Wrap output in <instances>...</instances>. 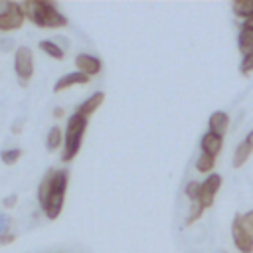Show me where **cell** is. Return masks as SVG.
Returning a JSON list of instances; mask_svg holds the SVG:
<instances>
[{
  "label": "cell",
  "instance_id": "6da1fadb",
  "mask_svg": "<svg viewBox=\"0 0 253 253\" xmlns=\"http://www.w3.org/2000/svg\"><path fill=\"white\" fill-rule=\"evenodd\" d=\"M22 10L26 14V18H30L36 26L40 28H49V30H57L67 26V18L55 8L53 2H42V0H32V2H24Z\"/></svg>",
  "mask_w": 253,
  "mask_h": 253
},
{
  "label": "cell",
  "instance_id": "7a4b0ae2",
  "mask_svg": "<svg viewBox=\"0 0 253 253\" xmlns=\"http://www.w3.org/2000/svg\"><path fill=\"white\" fill-rule=\"evenodd\" d=\"M87 123H89V119H85L77 113H73L67 119L65 134H63V152H61L63 162H69L77 156V152L81 148V142H83V134L87 130Z\"/></svg>",
  "mask_w": 253,
  "mask_h": 253
},
{
  "label": "cell",
  "instance_id": "3957f363",
  "mask_svg": "<svg viewBox=\"0 0 253 253\" xmlns=\"http://www.w3.org/2000/svg\"><path fill=\"white\" fill-rule=\"evenodd\" d=\"M67 182H69V172L67 170H57L53 186H51V192H49L47 200L42 204V211H43V215L47 219H57L59 217V213L63 210V202H65Z\"/></svg>",
  "mask_w": 253,
  "mask_h": 253
},
{
  "label": "cell",
  "instance_id": "277c9868",
  "mask_svg": "<svg viewBox=\"0 0 253 253\" xmlns=\"http://www.w3.org/2000/svg\"><path fill=\"white\" fill-rule=\"evenodd\" d=\"M14 69H16V75L20 79L22 85H26L32 75H34V53L28 45H20L16 47V53H14Z\"/></svg>",
  "mask_w": 253,
  "mask_h": 253
},
{
  "label": "cell",
  "instance_id": "5b68a950",
  "mask_svg": "<svg viewBox=\"0 0 253 253\" xmlns=\"http://www.w3.org/2000/svg\"><path fill=\"white\" fill-rule=\"evenodd\" d=\"M24 20H26V14L22 10V4L6 2V8L0 12V30H4V32L18 30V28H22Z\"/></svg>",
  "mask_w": 253,
  "mask_h": 253
},
{
  "label": "cell",
  "instance_id": "8992f818",
  "mask_svg": "<svg viewBox=\"0 0 253 253\" xmlns=\"http://www.w3.org/2000/svg\"><path fill=\"white\" fill-rule=\"evenodd\" d=\"M219 186H221V176L219 174H210L204 182H200V198H198V202L202 204L204 210L213 206V200L217 196Z\"/></svg>",
  "mask_w": 253,
  "mask_h": 253
},
{
  "label": "cell",
  "instance_id": "52a82bcc",
  "mask_svg": "<svg viewBox=\"0 0 253 253\" xmlns=\"http://www.w3.org/2000/svg\"><path fill=\"white\" fill-rule=\"evenodd\" d=\"M231 237H233V243L235 247L241 251V253H253V237H249L243 227L239 225V215L233 217V223H231Z\"/></svg>",
  "mask_w": 253,
  "mask_h": 253
},
{
  "label": "cell",
  "instance_id": "ba28073f",
  "mask_svg": "<svg viewBox=\"0 0 253 253\" xmlns=\"http://www.w3.org/2000/svg\"><path fill=\"white\" fill-rule=\"evenodd\" d=\"M75 65H77V71L87 75V77H93L101 71V59L95 57V55H89V53H79L75 55Z\"/></svg>",
  "mask_w": 253,
  "mask_h": 253
},
{
  "label": "cell",
  "instance_id": "9c48e42d",
  "mask_svg": "<svg viewBox=\"0 0 253 253\" xmlns=\"http://www.w3.org/2000/svg\"><path fill=\"white\" fill-rule=\"evenodd\" d=\"M89 81H91V77H87V75H83L79 71H71V73H67V75H63V77H59L55 81L53 93H61V91H65V89H69L73 85H87Z\"/></svg>",
  "mask_w": 253,
  "mask_h": 253
},
{
  "label": "cell",
  "instance_id": "30bf717a",
  "mask_svg": "<svg viewBox=\"0 0 253 253\" xmlns=\"http://www.w3.org/2000/svg\"><path fill=\"white\" fill-rule=\"evenodd\" d=\"M251 152H253V130L237 144V148H235V152H233V166H235V168H241V166L249 160Z\"/></svg>",
  "mask_w": 253,
  "mask_h": 253
},
{
  "label": "cell",
  "instance_id": "8fae6325",
  "mask_svg": "<svg viewBox=\"0 0 253 253\" xmlns=\"http://www.w3.org/2000/svg\"><path fill=\"white\" fill-rule=\"evenodd\" d=\"M103 101H105V93L103 91H97V93H93V95H89L79 107H77V115H81V117H85V119H89L101 105H103Z\"/></svg>",
  "mask_w": 253,
  "mask_h": 253
},
{
  "label": "cell",
  "instance_id": "7c38bea8",
  "mask_svg": "<svg viewBox=\"0 0 253 253\" xmlns=\"http://www.w3.org/2000/svg\"><path fill=\"white\" fill-rule=\"evenodd\" d=\"M208 126H210V132H213V134H217V136L223 138V134H225L227 128H229V117H227V113H225V111H215V113H211V117H210V121H208Z\"/></svg>",
  "mask_w": 253,
  "mask_h": 253
},
{
  "label": "cell",
  "instance_id": "4fadbf2b",
  "mask_svg": "<svg viewBox=\"0 0 253 253\" xmlns=\"http://www.w3.org/2000/svg\"><path fill=\"white\" fill-rule=\"evenodd\" d=\"M200 146H202V152H204V154H210V156H213V158H215V156H217V152H219V150H221V146H223V138L208 130V132L202 136Z\"/></svg>",
  "mask_w": 253,
  "mask_h": 253
},
{
  "label": "cell",
  "instance_id": "5bb4252c",
  "mask_svg": "<svg viewBox=\"0 0 253 253\" xmlns=\"http://www.w3.org/2000/svg\"><path fill=\"white\" fill-rule=\"evenodd\" d=\"M55 172H57L55 168H49L45 172V176L42 178V182L38 186V200H40V204H43L47 200V196L51 192V186H53V180H55Z\"/></svg>",
  "mask_w": 253,
  "mask_h": 253
},
{
  "label": "cell",
  "instance_id": "9a60e30c",
  "mask_svg": "<svg viewBox=\"0 0 253 253\" xmlns=\"http://www.w3.org/2000/svg\"><path fill=\"white\" fill-rule=\"evenodd\" d=\"M61 144H63V132H61V128H59V126H51V128L47 130V136H45V148H47L49 152H53V150H57Z\"/></svg>",
  "mask_w": 253,
  "mask_h": 253
},
{
  "label": "cell",
  "instance_id": "2e32d148",
  "mask_svg": "<svg viewBox=\"0 0 253 253\" xmlns=\"http://www.w3.org/2000/svg\"><path fill=\"white\" fill-rule=\"evenodd\" d=\"M237 45H239V51H241L243 55L253 53V32H251V30L241 28L239 38H237Z\"/></svg>",
  "mask_w": 253,
  "mask_h": 253
},
{
  "label": "cell",
  "instance_id": "e0dca14e",
  "mask_svg": "<svg viewBox=\"0 0 253 253\" xmlns=\"http://www.w3.org/2000/svg\"><path fill=\"white\" fill-rule=\"evenodd\" d=\"M40 49H42L43 53H47L49 57H53V59H63V55H65L63 47L57 45V43L51 42V40H42V42H40Z\"/></svg>",
  "mask_w": 253,
  "mask_h": 253
},
{
  "label": "cell",
  "instance_id": "ac0fdd59",
  "mask_svg": "<svg viewBox=\"0 0 253 253\" xmlns=\"http://www.w3.org/2000/svg\"><path fill=\"white\" fill-rule=\"evenodd\" d=\"M233 14L237 16V18H249L251 14H253V0H237V2H233Z\"/></svg>",
  "mask_w": 253,
  "mask_h": 253
},
{
  "label": "cell",
  "instance_id": "d6986e66",
  "mask_svg": "<svg viewBox=\"0 0 253 253\" xmlns=\"http://www.w3.org/2000/svg\"><path fill=\"white\" fill-rule=\"evenodd\" d=\"M213 166H215V158L213 156H210V154H200L198 156V160H196V170L198 172H202V174H206V172H211L213 170Z\"/></svg>",
  "mask_w": 253,
  "mask_h": 253
},
{
  "label": "cell",
  "instance_id": "ffe728a7",
  "mask_svg": "<svg viewBox=\"0 0 253 253\" xmlns=\"http://www.w3.org/2000/svg\"><path fill=\"white\" fill-rule=\"evenodd\" d=\"M22 156V150L20 148H8V150H2L0 152V160L4 164H16Z\"/></svg>",
  "mask_w": 253,
  "mask_h": 253
},
{
  "label": "cell",
  "instance_id": "44dd1931",
  "mask_svg": "<svg viewBox=\"0 0 253 253\" xmlns=\"http://www.w3.org/2000/svg\"><path fill=\"white\" fill-rule=\"evenodd\" d=\"M239 215V225L243 227V231L249 235V237H253V210H249L247 213H237Z\"/></svg>",
  "mask_w": 253,
  "mask_h": 253
},
{
  "label": "cell",
  "instance_id": "7402d4cb",
  "mask_svg": "<svg viewBox=\"0 0 253 253\" xmlns=\"http://www.w3.org/2000/svg\"><path fill=\"white\" fill-rule=\"evenodd\" d=\"M202 213H204L202 204H200V202H192V206H190V213H188V217H186V225H192L194 221H198V219L202 217Z\"/></svg>",
  "mask_w": 253,
  "mask_h": 253
},
{
  "label": "cell",
  "instance_id": "603a6c76",
  "mask_svg": "<svg viewBox=\"0 0 253 253\" xmlns=\"http://www.w3.org/2000/svg\"><path fill=\"white\" fill-rule=\"evenodd\" d=\"M184 194H186V198L190 202H198V198H200V182H196V180L188 182L186 188H184Z\"/></svg>",
  "mask_w": 253,
  "mask_h": 253
},
{
  "label": "cell",
  "instance_id": "cb8c5ba5",
  "mask_svg": "<svg viewBox=\"0 0 253 253\" xmlns=\"http://www.w3.org/2000/svg\"><path fill=\"white\" fill-rule=\"evenodd\" d=\"M239 71H241L243 75L253 71V53H249V55H243V59H241V65H239Z\"/></svg>",
  "mask_w": 253,
  "mask_h": 253
},
{
  "label": "cell",
  "instance_id": "d4e9b609",
  "mask_svg": "<svg viewBox=\"0 0 253 253\" xmlns=\"http://www.w3.org/2000/svg\"><path fill=\"white\" fill-rule=\"evenodd\" d=\"M16 204H18V196H16V194H10V196H6V198L2 200V206H4V208H8V210H10V208H14Z\"/></svg>",
  "mask_w": 253,
  "mask_h": 253
},
{
  "label": "cell",
  "instance_id": "484cf974",
  "mask_svg": "<svg viewBox=\"0 0 253 253\" xmlns=\"http://www.w3.org/2000/svg\"><path fill=\"white\" fill-rule=\"evenodd\" d=\"M8 225H10V217H8V215H0V235L8 233V231H6Z\"/></svg>",
  "mask_w": 253,
  "mask_h": 253
},
{
  "label": "cell",
  "instance_id": "4316f807",
  "mask_svg": "<svg viewBox=\"0 0 253 253\" xmlns=\"http://www.w3.org/2000/svg\"><path fill=\"white\" fill-rule=\"evenodd\" d=\"M12 241H16V235L14 233H4V235H0V245H8V243H12Z\"/></svg>",
  "mask_w": 253,
  "mask_h": 253
},
{
  "label": "cell",
  "instance_id": "83f0119b",
  "mask_svg": "<svg viewBox=\"0 0 253 253\" xmlns=\"http://www.w3.org/2000/svg\"><path fill=\"white\" fill-rule=\"evenodd\" d=\"M241 28H245V30H251V32H253V14H251L249 18H245V20H243Z\"/></svg>",
  "mask_w": 253,
  "mask_h": 253
},
{
  "label": "cell",
  "instance_id": "f1b7e54d",
  "mask_svg": "<svg viewBox=\"0 0 253 253\" xmlns=\"http://www.w3.org/2000/svg\"><path fill=\"white\" fill-rule=\"evenodd\" d=\"M53 117H55V119H61V117H63V109H61V107H55V109H53Z\"/></svg>",
  "mask_w": 253,
  "mask_h": 253
}]
</instances>
